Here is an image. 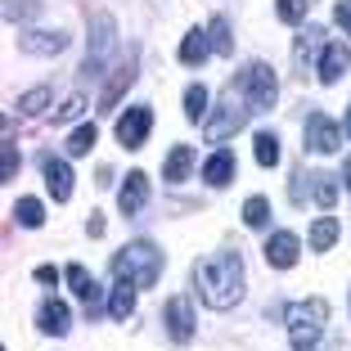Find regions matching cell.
<instances>
[{"label": "cell", "mask_w": 351, "mask_h": 351, "mask_svg": "<svg viewBox=\"0 0 351 351\" xmlns=\"http://www.w3.org/2000/svg\"><path fill=\"white\" fill-rule=\"evenodd\" d=\"M194 284L212 311H230L243 298V257L239 252H217L194 266Z\"/></svg>", "instance_id": "6da1fadb"}, {"label": "cell", "mask_w": 351, "mask_h": 351, "mask_svg": "<svg viewBox=\"0 0 351 351\" xmlns=\"http://www.w3.org/2000/svg\"><path fill=\"white\" fill-rule=\"evenodd\" d=\"M113 275L126 279V284H135V289H154L158 275H162V252L154 248V243H126L122 252H113Z\"/></svg>", "instance_id": "7a4b0ae2"}, {"label": "cell", "mask_w": 351, "mask_h": 351, "mask_svg": "<svg viewBox=\"0 0 351 351\" xmlns=\"http://www.w3.org/2000/svg\"><path fill=\"white\" fill-rule=\"evenodd\" d=\"M284 320H289L293 347H298V351H315V342H320V329H324V320H329V302H320V298L293 302V306L284 311Z\"/></svg>", "instance_id": "3957f363"}, {"label": "cell", "mask_w": 351, "mask_h": 351, "mask_svg": "<svg viewBox=\"0 0 351 351\" xmlns=\"http://www.w3.org/2000/svg\"><path fill=\"white\" fill-rule=\"evenodd\" d=\"M248 117H252V104L243 99L239 86H230L226 99H221V108H217V113H207V140H212V145H226L234 131L248 126Z\"/></svg>", "instance_id": "277c9868"}, {"label": "cell", "mask_w": 351, "mask_h": 351, "mask_svg": "<svg viewBox=\"0 0 351 351\" xmlns=\"http://www.w3.org/2000/svg\"><path fill=\"white\" fill-rule=\"evenodd\" d=\"M239 90H243V99L252 104V113H270L279 99V86H275V73H270L266 63H248L243 73H239Z\"/></svg>", "instance_id": "5b68a950"}, {"label": "cell", "mask_w": 351, "mask_h": 351, "mask_svg": "<svg viewBox=\"0 0 351 351\" xmlns=\"http://www.w3.org/2000/svg\"><path fill=\"white\" fill-rule=\"evenodd\" d=\"M113 45H117V23L108 19V14H95V19H90V54H86L82 73L99 77L104 63H108V54H113Z\"/></svg>", "instance_id": "8992f818"}, {"label": "cell", "mask_w": 351, "mask_h": 351, "mask_svg": "<svg viewBox=\"0 0 351 351\" xmlns=\"http://www.w3.org/2000/svg\"><path fill=\"white\" fill-rule=\"evenodd\" d=\"M302 135H306V149H311V154H338V149H342V126L333 122L329 113H306Z\"/></svg>", "instance_id": "52a82bcc"}, {"label": "cell", "mask_w": 351, "mask_h": 351, "mask_svg": "<svg viewBox=\"0 0 351 351\" xmlns=\"http://www.w3.org/2000/svg\"><path fill=\"white\" fill-rule=\"evenodd\" d=\"M149 126H154V108H149V104L126 108V117H117V140H122V149H145Z\"/></svg>", "instance_id": "ba28073f"}, {"label": "cell", "mask_w": 351, "mask_h": 351, "mask_svg": "<svg viewBox=\"0 0 351 351\" xmlns=\"http://www.w3.org/2000/svg\"><path fill=\"white\" fill-rule=\"evenodd\" d=\"M266 266H275V270H289L293 261H298V252H302V243H298V234H289V230H275V234L266 239Z\"/></svg>", "instance_id": "9c48e42d"}, {"label": "cell", "mask_w": 351, "mask_h": 351, "mask_svg": "<svg viewBox=\"0 0 351 351\" xmlns=\"http://www.w3.org/2000/svg\"><path fill=\"white\" fill-rule=\"evenodd\" d=\"M41 171H45V189L54 194V203H68L73 198V167L63 162V158H41Z\"/></svg>", "instance_id": "30bf717a"}, {"label": "cell", "mask_w": 351, "mask_h": 351, "mask_svg": "<svg viewBox=\"0 0 351 351\" xmlns=\"http://www.w3.org/2000/svg\"><path fill=\"white\" fill-rule=\"evenodd\" d=\"M162 320H167V333L176 342H189L194 338V315H189V298H171L162 306Z\"/></svg>", "instance_id": "8fae6325"}, {"label": "cell", "mask_w": 351, "mask_h": 351, "mask_svg": "<svg viewBox=\"0 0 351 351\" xmlns=\"http://www.w3.org/2000/svg\"><path fill=\"white\" fill-rule=\"evenodd\" d=\"M145 203H149V176L131 171V176H126V185L117 189V207H122V217H135Z\"/></svg>", "instance_id": "7c38bea8"}, {"label": "cell", "mask_w": 351, "mask_h": 351, "mask_svg": "<svg viewBox=\"0 0 351 351\" xmlns=\"http://www.w3.org/2000/svg\"><path fill=\"white\" fill-rule=\"evenodd\" d=\"M351 68V50L342 41H329L324 45V54H320V82L324 86H333V82H342V73Z\"/></svg>", "instance_id": "4fadbf2b"}, {"label": "cell", "mask_w": 351, "mask_h": 351, "mask_svg": "<svg viewBox=\"0 0 351 351\" xmlns=\"http://www.w3.org/2000/svg\"><path fill=\"white\" fill-rule=\"evenodd\" d=\"M131 82H135V63L126 59V63H117L113 82L104 86V95H99V113H113V108H117V99H122V95L131 90Z\"/></svg>", "instance_id": "5bb4252c"}, {"label": "cell", "mask_w": 351, "mask_h": 351, "mask_svg": "<svg viewBox=\"0 0 351 351\" xmlns=\"http://www.w3.org/2000/svg\"><path fill=\"white\" fill-rule=\"evenodd\" d=\"M234 171H239V162H234V154H230V149H217V154L207 158L203 162V180L207 185H230V180H234Z\"/></svg>", "instance_id": "9a60e30c"}, {"label": "cell", "mask_w": 351, "mask_h": 351, "mask_svg": "<svg viewBox=\"0 0 351 351\" xmlns=\"http://www.w3.org/2000/svg\"><path fill=\"white\" fill-rule=\"evenodd\" d=\"M19 45L27 54H63L68 50V36L63 32H27V36H19Z\"/></svg>", "instance_id": "2e32d148"}, {"label": "cell", "mask_w": 351, "mask_h": 351, "mask_svg": "<svg viewBox=\"0 0 351 351\" xmlns=\"http://www.w3.org/2000/svg\"><path fill=\"white\" fill-rule=\"evenodd\" d=\"M63 279H68V284H73V293L86 302V311H95V302H99V284L90 279V270H86V266H77V261H73V266L63 270Z\"/></svg>", "instance_id": "e0dca14e"}, {"label": "cell", "mask_w": 351, "mask_h": 351, "mask_svg": "<svg viewBox=\"0 0 351 351\" xmlns=\"http://www.w3.org/2000/svg\"><path fill=\"white\" fill-rule=\"evenodd\" d=\"M36 324H41L45 333H54V338H63V333H68V306L54 302V298H45L41 311H36Z\"/></svg>", "instance_id": "ac0fdd59"}, {"label": "cell", "mask_w": 351, "mask_h": 351, "mask_svg": "<svg viewBox=\"0 0 351 351\" xmlns=\"http://www.w3.org/2000/svg\"><path fill=\"white\" fill-rule=\"evenodd\" d=\"M189 167H194V149H189V145H176L171 154H167V162H162V180L180 185V180L189 176Z\"/></svg>", "instance_id": "d6986e66"}, {"label": "cell", "mask_w": 351, "mask_h": 351, "mask_svg": "<svg viewBox=\"0 0 351 351\" xmlns=\"http://www.w3.org/2000/svg\"><path fill=\"white\" fill-rule=\"evenodd\" d=\"M207 54H212V41H207V32H189L185 41H180V63H203Z\"/></svg>", "instance_id": "ffe728a7"}, {"label": "cell", "mask_w": 351, "mask_h": 351, "mask_svg": "<svg viewBox=\"0 0 351 351\" xmlns=\"http://www.w3.org/2000/svg\"><path fill=\"white\" fill-rule=\"evenodd\" d=\"M131 311H135V284H126V279H117L113 298H108V315H113V320H126Z\"/></svg>", "instance_id": "44dd1931"}, {"label": "cell", "mask_w": 351, "mask_h": 351, "mask_svg": "<svg viewBox=\"0 0 351 351\" xmlns=\"http://www.w3.org/2000/svg\"><path fill=\"white\" fill-rule=\"evenodd\" d=\"M14 221H19V226H27V230H36L45 221V207L36 203V198H19V203H14Z\"/></svg>", "instance_id": "7402d4cb"}, {"label": "cell", "mask_w": 351, "mask_h": 351, "mask_svg": "<svg viewBox=\"0 0 351 351\" xmlns=\"http://www.w3.org/2000/svg\"><path fill=\"white\" fill-rule=\"evenodd\" d=\"M311 198H315L320 207H333V203H338V185H333V176H324V171L311 176Z\"/></svg>", "instance_id": "603a6c76"}, {"label": "cell", "mask_w": 351, "mask_h": 351, "mask_svg": "<svg viewBox=\"0 0 351 351\" xmlns=\"http://www.w3.org/2000/svg\"><path fill=\"white\" fill-rule=\"evenodd\" d=\"M333 239H338V221H333V217H320L315 226H311V248H315V252L333 248Z\"/></svg>", "instance_id": "cb8c5ba5"}, {"label": "cell", "mask_w": 351, "mask_h": 351, "mask_svg": "<svg viewBox=\"0 0 351 351\" xmlns=\"http://www.w3.org/2000/svg\"><path fill=\"white\" fill-rule=\"evenodd\" d=\"M266 221H270V203H266V198H261V194H252L248 203H243V226L261 230V226H266Z\"/></svg>", "instance_id": "d4e9b609"}, {"label": "cell", "mask_w": 351, "mask_h": 351, "mask_svg": "<svg viewBox=\"0 0 351 351\" xmlns=\"http://www.w3.org/2000/svg\"><path fill=\"white\" fill-rule=\"evenodd\" d=\"M45 108H50V90H45V86H36V90L19 95V113L36 117V113H45Z\"/></svg>", "instance_id": "484cf974"}, {"label": "cell", "mask_w": 351, "mask_h": 351, "mask_svg": "<svg viewBox=\"0 0 351 351\" xmlns=\"http://www.w3.org/2000/svg\"><path fill=\"white\" fill-rule=\"evenodd\" d=\"M95 140H99V131H95V126H77V131L68 135V154H73V158L90 154V149H95Z\"/></svg>", "instance_id": "4316f807"}, {"label": "cell", "mask_w": 351, "mask_h": 351, "mask_svg": "<svg viewBox=\"0 0 351 351\" xmlns=\"http://www.w3.org/2000/svg\"><path fill=\"white\" fill-rule=\"evenodd\" d=\"M207 113H212V108H207V90H203V86H189V90H185V117L198 122V117H207Z\"/></svg>", "instance_id": "83f0119b"}, {"label": "cell", "mask_w": 351, "mask_h": 351, "mask_svg": "<svg viewBox=\"0 0 351 351\" xmlns=\"http://www.w3.org/2000/svg\"><path fill=\"white\" fill-rule=\"evenodd\" d=\"M207 36H212V50H217V54H234V36H230V19H217Z\"/></svg>", "instance_id": "f1b7e54d"}, {"label": "cell", "mask_w": 351, "mask_h": 351, "mask_svg": "<svg viewBox=\"0 0 351 351\" xmlns=\"http://www.w3.org/2000/svg\"><path fill=\"white\" fill-rule=\"evenodd\" d=\"M257 162L261 167H275L279 162V135H270V131L257 135Z\"/></svg>", "instance_id": "f546056e"}, {"label": "cell", "mask_w": 351, "mask_h": 351, "mask_svg": "<svg viewBox=\"0 0 351 351\" xmlns=\"http://www.w3.org/2000/svg\"><path fill=\"white\" fill-rule=\"evenodd\" d=\"M306 5H311V0H275V14L284 23H302V19H306Z\"/></svg>", "instance_id": "4dcf8cb0"}, {"label": "cell", "mask_w": 351, "mask_h": 351, "mask_svg": "<svg viewBox=\"0 0 351 351\" xmlns=\"http://www.w3.org/2000/svg\"><path fill=\"white\" fill-rule=\"evenodd\" d=\"M14 176H19V149L5 145L0 149V180H14Z\"/></svg>", "instance_id": "1f68e13d"}, {"label": "cell", "mask_w": 351, "mask_h": 351, "mask_svg": "<svg viewBox=\"0 0 351 351\" xmlns=\"http://www.w3.org/2000/svg\"><path fill=\"white\" fill-rule=\"evenodd\" d=\"M311 176H315V171H298V176H293V189H289L293 203H306V194H311Z\"/></svg>", "instance_id": "d6a6232c"}, {"label": "cell", "mask_w": 351, "mask_h": 351, "mask_svg": "<svg viewBox=\"0 0 351 351\" xmlns=\"http://www.w3.org/2000/svg\"><path fill=\"white\" fill-rule=\"evenodd\" d=\"M82 108H86V99H82V95H73V99L54 113V122H73V117H82Z\"/></svg>", "instance_id": "836d02e7"}, {"label": "cell", "mask_w": 351, "mask_h": 351, "mask_svg": "<svg viewBox=\"0 0 351 351\" xmlns=\"http://www.w3.org/2000/svg\"><path fill=\"white\" fill-rule=\"evenodd\" d=\"M27 14H36V5H32V0H23V5H19V0H10V5H5V19H27Z\"/></svg>", "instance_id": "e575fe53"}, {"label": "cell", "mask_w": 351, "mask_h": 351, "mask_svg": "<svg viewBox=\"0 0 351 351\" xmlns=\"http://www.w3.org/2000/svg\"><path fill=\"white\" fill-rule=\"evenodd\" d=\"M333 19H338V27L351 36V0H338V10H333Z\"/></svg>", "instance_id": "d590c367"}, {"label": "cell", "mask_w": 351, "mask_h": 351, "mask_svg": "<svg viewBox=\"0 0 351 351\" xmlns=\"http://www.w3.org/2000/svg\"><path fill=\"white\" fill-rule=\"evenodd\" d=\"M36 279H41V284H59V270L54 266H36Z\"/></svg>", "instance_id": "8d00e7d4"}, {"label": "cell", "mask_w": 351, "mask_h": 351, "mask_svg": "<svg viewBox=\"0 0 351 351\" xmlns=\"http://www.w3.org/2000/svg\"><path fill=\"white\" fill-rule=\"evenodd\" d=\"M86 230H90V239H99V234H104V217H99V212H90V221H86Z\"/></svg>", "instance_id": "74e56055"}, {"label": "cell", "mask_w": 351, "mask_h": 351, "mask_svg": "<svg viewBox=\"0 0 351 351\" xmlns=\"http://www.w3.org/2000/svg\"><path fill=\"white\" fill-rule=\"evenodd\" d=\"M342 180H347V189H351V158L342 162Z\"/></svg>", "instance_id": "f35d334b"}, {"label": "cell", "mask_w": 351, "mask_h": 351, "mask_svg": "<svg viewBox=\"0 0 351 351\" xmlns=\"http://www.w3.org/2000/svg\"><path fill=\"white\" fill-rule=\"evenodd\" d=\"M347 135H351V113H347Z\"/></svg>", "instance_id": "ab89813d"}]
</instances>
